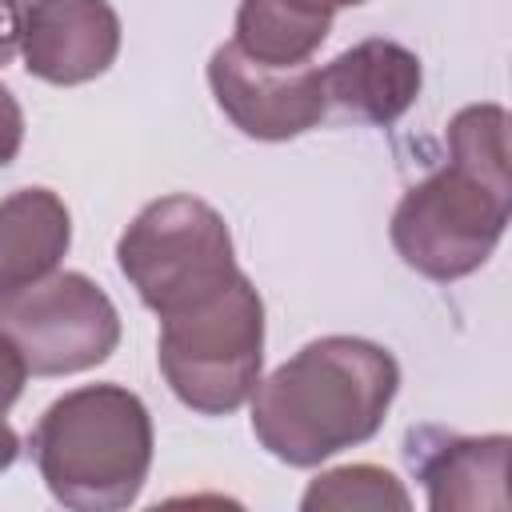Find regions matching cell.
Segmentation results:
<instances>
[{"instance_id":"cell-1","label":"cell","mask_w":512,"mask_h":512,"mask_svg":"<svg viewBox=\"0 0 512 512\" xmlns=\"http://www.w3.org/2000/svg\"><path fill=\"white\" fill-rule=\"evenodd\" d=\"M400 392L396 356L364 336L308 340L252 392V436L288 468L368 444Z\"/></svg>"},{"instance_id":"cell-2","label":"cell","mask_w":512,"mask_h":512,"mask_svg":"<svg viewBox=\"0 0 512 512\" xmlns=\"http://www.w3.org/2000/svg\"><path fill=\"white\" fill-rule=\"evenodd\" d=\"M152 416L124 384H84L52 400L28 452L56 504L72 512H120L136 504L152 472Z\"/></svg>"},{"instance_id":"cell-3","label":"cell","mask_w":512,"mask_h":512,"mask_svg":"<svg viewBox=\"0 0 512 512\" xmlns=\"http://www.w3.org/2000/svg\"><path fill=\"white\" fill-rule=\"evenodd\" d=\"M156 360L172 396L200 416H228L252 400L264 368V300L236 272L216 296L160 316Z\"/></svg>"},{"instance_id":"cell-4","label":"cell","mask_w":512,"mask_h":512,"mask_svg":"<svg viewBox=\"0 0 512 512\" xmlns=\"http://www.w3.org/2000/svg\"><path fill=\"white\" fill-rule=\"evenodd\" d=\"M116 264L156 316L192 308L240 272L228 220L200 196H160L144 204L116 240Z\"/></svg>"},{"instance_id":"cell-5","label":"cell","mask_w":512,"mask_h":512,"mask_svg":"<svg viewBox=\"0 0 512 512\" xmlns=\"http://www.w3.org/2000/svg\"><path fill=\"white\" fill-rule=\"evenodd\" d=\"M508 212L512 180H492L448 160L400 196L388 236L412 272L452 284L488 264L504 240Z\"/></svg>"},{"instance_id":"cell-6","label":"cell","mask_w":512,"mask_h":512,"mask_svg":"<svg viewBox=\"0 0 512 512\" xmlns=\"http://www.w3.org/2000/svg\"><path fill=\"white\" fill-rule=\"evenodd\" d=\"M0 332L32 376H72L104 364L120 344V312L84 272H48L0 288Z\"/></svg>"},{"instance_id":"cell-7","label":"cell","mask_w":512,"mask_h":512,"mask_svg":"<svg viewBox=\"0 0 512 512\" xmlns=\"http://www.w3.org/2000/svg\"><path fill=\"white\" fill-rule=\"evenodd\" d=\"M208 88L220 112L248 136L280 144L316 128L328 112L320 68H264L248 60L236 44H220L208 56Z\"/></svg>"},{"instance_id":"cell-8","label":"cell","mask_w":512,"mask_h":512,"mask_svg":"<svg viewBox=\"0 0 512 512\" xmlns=\"http://www.w3.org/2000/svg\"><path fill=\"white\" fill-rule=\"evenodd\" d=\"M20 56L44 84H88L120 56V16L108 0H28Z\"/></svg>"},{"instance_id":"cell-9","label":"cell","mask_w":512,"mask_h":512,"mask_svg":"<svg viewBox=\"0 0 512 512\" xmlns=\"http://www.w3.org/2000/svg\"><path fill=\"white\" fill-rule=\"evenodd\" d=\"M508 448L504 432L492 436H460L436 424L412 428L404 440V460L412 476L424 484V500L432 512L460 508H504L508 480Z\"/></svg>"},{"instance_id":"cell-10","label":"cell","mask_w":512,"mask_h":512,"mask_svg":"<svg viewBox=\"0 0 512 512\" xmlns=\"http://www.w3.org/2000/svg\"><path fill=\"white\" fill-rule=\"evenodd\" d=\"M324 96L352 120L388 128L396 124L420 96L424 68L412 48L388 36H368L344 48L336 60L320 68Z\"/></svg>"},{"instance_id":"cell-11","label":"cell","mask_w":512,"mask_h":512,"mask_svg":"<svg viewBox=\"0 0 512 512\" xmlns=\"http://www.w3.org/2000/svg\"><path fill=\"white\" fill-rule=\"evenodd\" d=\"M72 244V212L52 188H16L0 200V288L60 268Z\"/></svg>"},{"instance_id":"cell-12","label":"cell","mask_w":512,"mask_h":512,"mask_svg":"<svg viewBox=\"0 0 512 512\" xmlns=\"http://www.w3.org/2000/svg\"><path fill=\"white\" fill-rule=\"evenodd\" d=\"M328 32L332 12L300 0H240L232 44L264 68H300L328 40Z\"/></svg>"},{"instance_id":"cell-13","label":"cell","mask_w":512,"mask_h":512,"mask_svg":"<svg viewBox=\"0 0 512 512\" xmlns=\"http://www.w3.org/2000/svg\"><path fill=\"white\" fill-rule=\"evenodd\" d=\"M300 508L304 512H320V508H340V512L344 508H372V512L396 508V512H408L412 492L404 488V480H396L380 464H344V468L320 472L304 488Z\"/></svg>"},{"instance_id":"cell-14","label":"cell","mask_w":512,"mask_h":512,"mask_svg":"<svg viewBox=\"0 0 512 512\" xmlns=\"http://www.w3.org/2000/svg\"><path fill=\"white\" fill-rule=\"evenodd\" d=\"M448 160L484 172L492 180H512L508 160V108L468 104L448 120Z\"/></svg>"},{"instance_id":"cell-15","label":"cell","mask_w":512,"mask_h":512,"mask_svg":"<svg viewBox=\"0 0 512 512\" xmlns=\"http://www.w3.org/2000/svg\"><path fill=\"white\" fill-rule=\"evenodd\" d=\"M24 380H28V364H24L20 348L0 332V416L20 400Z\"/></svg>"},{"instance_id":"cell-16","label":"cell","mask_w":512,"mask_h":512,"mask_svg":"<svg viewBox=\"0 0 512 512\" xmlns=\"http://www.w3.org/2000/svg\"><path fill=\"white\" fill-rule=\"evenodd\" d=\"M20 144H24V108H20V100L0 84V168L16 160Z\"/></svg>"},{"instance_id":"cell-17","label":"cell","mask_w":512,"mask_h":512,"mask_svg":"<svg viewBox=\"0 0 512 512\" xmlns=\"http://www.w3.org/2000/svg\"><path fill=\"white\" fill-rule=\"evenodd\" d=\"M24 12H28V0H0V68L20 52Z\"/></svg>"},{"instance_id":"cell-18","label":"cell","mask_w":512,"mask_h":512,"mask_svg":"<svg viewBox=\"0 0 512 512\" xmlns=\"http://www.w3.org/2000/svg\"><path fill=\"white\" fill-rule=\"evenodd\" d=\"M16 456H20V436H16V428L0 416V472H8V468L16 464Z\"/></svg>"},{"instance_id":"cell-19","label":"cell","mask_w":512,"mask_h":512,"mask_svg":"<svg viewBox=\"0 0 512 512\" xmlns=\"http://www.w3.org/2000/svg\"><path fill=\"white\" fill-rule=\"evenodd\" d=\"M300 4L320 8V12H340V8H356V4H364V0H300Z\"/></svg>"}]
</instances>
